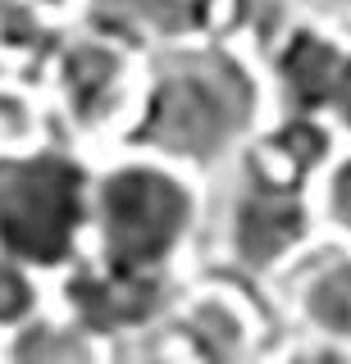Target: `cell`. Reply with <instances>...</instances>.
Instances as JSON below:
<instances>
[{
  "mask_svg": "<svg viewBox=\"0 0 351 364\" xmlns=\"http://www.w3.org/2000/svg\"><path fill=\"white\" fill-rule=\"evenodd\" d=\"M315 210H320V232L351 246V146H337V155L315 178Z\"/></svg>",
  "mask_w": 351,
  "mask_h": 364,
  "instance_id": "cell-14",
  "label": "cell"
},
{
  "mask_svg": "<svg viewBox=\"0 0 351 364\" xmlns=\"http://www.w3.org/2000/svg\"><path fill=\"white\" fill-rule=\"evenodd\" d=\"M96 159L78 146H41L0 159V255L64 278L87 259Z\"/></svg>",
  "mask_w": 351,
  "mask_h": 364,
  "instance_id": "cell-3",
  "label": "cell"
},
{
  "mask_svg": "<svg viewBox=\"0 0 351 364\" xmlns=\"http://www.w3.org/2000/svg\"><path fill=\"white\" fill-rule=\"evenodd\" d=\"M146 82V60L69 32L46 55V105L78 151H119L132 132Z\"/></svg>",
  "mask_w": 351,
  "mask_h": 364,
  "instance_id": "cell-5",
  "label": "cell"
},
{
  "mask_svg": "<svg viewBox=\"0 0 351 364\" xmlns=\"http://www.w3.org/2000/svg\"><path fill=\"white\" fill-rule=\"evenodd\" d=\"M269 119L260 60L233 37H206L146 60L142 105L123 146L210 178L229 173Z\"/></svg>",
  "mask_w": 351,
  "mask_h": 364,
  "instance_id": "cell-1",
  "label": "cell"
},
{
  "mask_svg": "<svg viewBox=\"0 0 351 364\" xmlns=\"http://www.w3.org/2000/svg\"><path fill=\"white\" fill-rule=\"evenodd\" d=\"M51 146V105L19 77H0V159Z\"/></svg>",
  "mask_w": 351,
  "mask_h": 364,
  "instance_id": "cell-12",
  "label": "cell"
},
{
  "mask_svg": "<svg viewBox=\"0 0 351 364\" xmlns=\"http://www.w3.org/2000/svg\"><path fill=\"white\" fill-rule=\"evenodd\" d=\"M51 287L55 310L69 314L96 341L115 346V341H132L164 328L169 310L183 296V278H137V273H115L100 269L96 259H83Z\"/></svg>",
  "mask_w": 351,
  "mask_h": 364,
  "instance_id": "cell-6",
  "label": "cell"
},
{
  "mask_svg": "<svg viewBox=\"0 0 351 364\" xmlns=\"http://www.w3.org/2000/svg\"><path fill=\"white\" fill-rule=\"evenodd\" d=\"M229 0H73V32L155 60L178 46L219 37Z\"/></svg>",
  "mask_w": 351,
  "mask_h": 364,
  "instance_id": "cell-7",
  "label": "cell"
},
{
  "mask_svg": "<svg viewBox=\"0 0 351 364\" xmlns=\"http://www.w3.org/2000/svg\"><path fill=\"white\" fill-rule=\"evenodd\" d=\"M210 214L206 178L174 159L105 151L92 173V237L87 259L137 278H178Z\"/></svg>",
  "mask_w": 351,
  "mask_h": 364,
  "instance_id": "cell-2",
  "label": "cell"
},
{
  "mask_svg": "<svg viewBox=\"0 0 351 364\" xmlns=\"http://www.w3.org/2000/svg\"><path fill=\"white\" fill-rule=\"evenodd\" d=\"M160 333L183 364H251L260 346V310L233 287H192L178 296Z\"/></svg>",
  "mask_w": 351,
  "mask_h": 364,
  "instance_id": "cell-10",
  "label": "cell"
},
{
  "mask_svg": "<svg viewBox=\"0 0 351 364\" xmlns=\"http://www.w3.org/2000/svg\"><path fill=\"white\" fill-rule=\"evenodd\" d=\"M320 237L324 232L320 210H315V178L288 168L251 141V151L224 173L219 228H214L219 255L246 278L274 282Z\"/></svg>",
  "mask_w": 351,
  "mask_h": 364,
  "instance_id": "cell-4",
  "label": "cell"
},
{
  "mask_svg": "<svg viewBox=\"0 0 351 364\" xmlns=\"http://www.w3.org/2000/svg\"><path fill=\"white\" fill-rule=\"evenodd\" d=\"M278 305L297 337L351 355V246L320 237L288 273L274 278Z\"/></svg>",
  "mask_w": 351,
  "mask_h": 364,
  "instance_id": "cell-9",
  "label": "cell"
},
{
  "mask_svg": "<svg viewBox=\"0 0 351 364\" xmlns=\"http://www.w3.org/2000/svg\"><path fill=\"white\" fill-rule=\"evenodd\" d=\"M105 364H183V360H178L174 346H169V337L155 328V333H146V337L115 341V346L105 350Z\"/></svg>",
  "mask_w": 351,
  "mask_h": 364,
  "instance_id": "cell-15",
  "label": "cell"
},
{
  "mask_svg": "<svg viewBox=\"0 0 351 364\" xmlns=\"http://www.w3.org/2000/svg\"><path fill=\"white\" fill-rule=\"evenodd\" d=\"M347 55H351V41L342 32H333L328 23H320V18L283 23L274 32V41H269L265 60H260L274 114L324 119Z\"/></svg>",
  "mask_w": 351,
  "mask_h": 364,
  "instance_id": "cell-8",
  "label": "cell"
},
{
  "mask_svg": "<svg viewBox=\"0 0 351 364\" xmlns=\"http://www.w3.org/2000/svg\"><path fill=\"white\" fill-rule=\"evenodd\" d=\"M105 341L60 310H46L37 323L0 337V364H105Z\"/></svg>",
  "mask_w": 351,
  "mask_h": 364,
  "instance_id": "cell-11",
  "label": "cell"
},
{
  "mask_svg": "<svg viewBox=\"0 0 351 364\" xmlns=\"http://www.w3.org/2000/svg\"><path fill=\"white\" fill-rule=\"evenodd\" d=\"M46 310H55V287L37 269L0 255V337L37 323Z\"/></svg>",
  "mask_w": 351,
  "mask_h": 364,
  "instance_id": "cell-13",
  "label": "cell"
},
{
  "mask_svg": "<svg viewBox=\"0 0 351 364\" xmlns=\"http://www.w3.org/2000/svg\"><path fill=\"white\" fill-rule=\"evenodd\" d=\"M269 364H351V355L347 350H333V346H320V341L297 337V341H288Z\"/></svg>",
  "mask_w": 351,
  "mask_h": 364,
  "instance_id": "cell-16",
  "label": "cell"
}]
</instances>
